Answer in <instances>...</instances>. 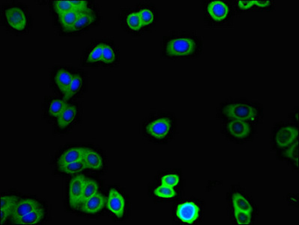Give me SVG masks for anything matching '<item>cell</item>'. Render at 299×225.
I'll list each match as a JSON object with an SVG mask.
<instances>
[{
  "mask_svg": "<svg viewBox=\"0 0 299 225\" xmlns=\"http://www.w3.org/2000/svg\"><path fill=\"white\" fill-rule=\"evenodd\" d=\"M42 207V205L37 200L33 199H22L19 200L14 207V210L11 213V220L13 221L17 220V218H21L24 215L36 210L38 208Z\"/></svg>",
  "mask_w": 299,
  "mask_h": 225,
  "instance_id": "7c38bea8",
  "label": "cell"
},
{
  "mask_svg": "<svg viewBox=\"0 0 299 225\" xmlns=\"http://www.w3.org/2000/svg\"><path fill=\"white\" fill-rule=\"evenodd\" d=\"M84 153L85 148L75 147L68 149L60 156L58 161V165L83 161Z\"/></svg>",
  "mask_w": 299,
  "mask_h": 225,
  "instance_id": "d6986e66",
  "label": "cell"
},
{
  "mask_svg": "<svg viewBox=\"0 0 299 225\" xmlns=\"http://www.w3.org/2000/svg\"><path fill=\"white\" fill-rule=\"evenodd\" d=\"M137 14L143 24V29L152 27L156 22L157 11L153 6L142 5L137 9Z\"/></svg>",
  "mask_w": 299,
  "mask_h": 225,
  "instance_id": "9a60e30c",
  "label": "cell"
},
{
  "mask_svg": "<svg viewBox=\"0 0 299 225\" xmlns=\"http://www.w3.org/2000/svg\"><path fill=\"white\" fill-rule=\"evenodd\" d=\"M233 217H234L235 222L237 224L248 225L252 224L253 213L233 210Z\"/></svg>",
  "mask_w": 299,
  "mask_h": 225,
  "instance_id": "83f0119b",
  "label": "cell"
},
{
  "mask_svg": "<svg viewBox=\"0 0 299 225\" xmlns=\"http://www.w3.org/2000/svg\"><path fill=\"white\" fill-rule=\"evenodd\" d=\"M54 9L59 16L74 9L72 1H57L54 3Z\"/></svg>",
  "mask_w": 299,
  "mask_h": 225,
  "instance_id": "1f68e13d",
  "label": "cell"
},
{
  "mask_svg": "<svg viewBox=\"0 0 299 225\" xmlns=\"http://www.w3.org/2000/svg\"><path fill=\"white\" fill-rule=\"evenodd\" d=\"M231 203L233 210H241V211L254 213V207L248 197L242 194L235 192L231 196Z\"/></svg>",
  "mask_w": 299,
  "mask_h": 225,
  "instance_id": "44dd1931",
  "label": "cell"
},
{
  "mask_svg": "<svg viewBox=\"0 0 299 225\" xmlns=\"http://www.w3.org/2000/svg\"><path fill=\"white\" fill-rule=\"evenodd\" d=\"M83 161L86 168L101 170L103 167V159L99 153L89 148H85Z\"/></svg>",
  "mask_w": 299,
  "mask_h": 225,
  "instance_id": "e0dca14e",
  "label": "cell"
},
{
  "mask_svg": "<svg viewBox=\"0 0 299 225\" xmlns=\"http://www.w3.org/2000/svg\"><path fill=\"white\" fill-rule=\"evenodd\" d=\"M67 105L68 104L65 102V101L61 100V99H53L49 104V114L54 118H58L65 110Z\"/></svg>",
  "mask_w": 299,
  "mask_h": 225,
  "instance_id": "4316f807",
  "label": "cell"
},
{
  "mask_svg": "<svg viewBox=\"0 0 299 225\" xmlns=\"http://www.w3.org/2000/svg\"><path fill=\"white\" fill-rule=\"evenodd\" d=\"M45 215V210L42 207L27 213V214L24 215L21 218H17V220L13 221V222L15 223V224L24 225L36 224L43 220Z\"/></svg>",
  "mask_w": 299,
  "mask_h": 225,
  "instance_id": "ffe728a7",
  "label": "cell"
},
{
  "mask_svg": "<svg viewBox=\"0 0 299 225\" xmlns=\"http://www.w3.org/2000/svg\"><path fill=\"white\" fill-rule=\"evenodd\" d=\"M264 108L262 104L247 99H227L217 109V117L220 120H238L256 125L262 122Z\"/></svg>",
  "mask_w": 299,
  "mask_h": 225,
  "instance_id": "7a4b0ae2",
  "label": "cell"
},
{
  "mask_svg": "<svg viewBox=\"0 0 299 225\" xmlns=\"http://www.w3.org/2000/svg\"><path fill=\"white\" fill-rule=\"evenodd\" d=\"M104 203H105L104 197L101 194L98 193L82 203L81 210L83 213L95 214L102 210Z\"/></svg>",
  "mask_w": 299,
  "mask_h": 225,
  "instance_id": "5bb4252c",
  "label": "cell"
},
{
  "mask_svg": "<svg viewBox=\"0 0 299 225\" xmlns=\"http://www.w3.org/2000/svg\"><path fill=\"white\" fill-rule=\"evenodd\" d=\"M125 24L129 30L132 31L134 33H138L140 31L143 30V27L141 21L137 14V10H130L127 13L125 16Z\"/></svg>",
  "mask_w": 299,
  "mask_h": 225,
  "instance_id": "d4e9b609",
  "label": "cell"
},
{
  "mask_svg": "<svg viewBox=\"0 0 299 225\" xmlns=\"http://www.w3.org/2000/svg\"><path fill=\"white\" fill-rule=\"evenodd\" d=\"M115 51L108 45H104L101 61L105 63H112L115 60Z\"/></svg>",
  "mask_w": 299,
  "mask_h": 225,
  "instance_id": "e575fe53",
  "label": "cell"
},
{
  "mask_svg": "<svg viewBox=\"0 0 299 225\" xmlns=\"http://www.w3.org/2000/svg\"><path fill=\"white\" fill-rule=\"evenodd\" d=\"M3 17L9 29L16 32L23 33L29 28L30 17L24 8L17 5L8 6L3 9Z\"/></svg>",
  "mask_w": 299,
  "mask_h": 225,
  "instance_id": "52a82bcc",
  "label": "cell"
},
{
  "mask_svg": "<svg viewBox=\"0 0 299 225\" xmlns=\"http://www.w3.org/2000/svg\"><path fill=\"white\" fill-rule=\"evenodd\" d=\"M99 193V185L96 181L93 179H86L83 189V197H82L81 204L90 197Z\"/></svg>",
  "mask_w": 299,
  "mask_h": 225,
  "instance_id": "484cf974",
  "label": "cell"
},
{
  "mask_svg": "<svg viewBox=\"0 0 299 225\" xmlns=\"http://www.w3.org/2000/svg\"><path fill=\"white\" fill-rule=\"evenodd\" d=\"M201 11L205 26L211 29L232 27L236 16L234 2L225 0H204Z\"/></svg>",
  "mask_w": 299,
  "mask_h": 225,
  "instance_id": "3957f363",
  "label": "cell"
},
{
  "mask_svg": "<svg viewBox=\"0 0 299 225\" xmlns=\"http://www.w3.org/2000/svg\"><path fill=\"white\" fill-rule=\"evenodd\" d=\"M200 210L197 203L193 201L183 202L176 209V215L182 222L192 224L198 219Z\"/></svg>",
  "mask_w": 299,
  "mask_h": 225,
  "instance_id": "9c48e42d",
  "label": "cell"
},
{
  "mask_svg": "<svg viewBox=\"0 0 299 225\" xmlns=\"http://www.w3.org/2000/svg\"><path fill=\"white\" fill-rule=\"evenodd\" d=\"M95 19H96V15L90 9H89L83 11L80 14L79 17L77 20L71 32H78V31L86 28V27L90 25L91 23L94 22Z\"/></svg>",
  "mask_w": 299,
  "mask_h": 225,
  "instance_id": "cb8c5ba5",
  "label": "cell"
},
{
  "mask_svg": "<svg viewBox=\"0 0 299 225\" xmlns=\"http://www.w3.org/2000/svg\"><path fill=\"white\" fill-rule=\"evenodd\" d=\"M107 208L114 216L118 218L123 217L125 212V200L117 189H112L109 191Z\"/></svg>",
  "mask_w": 299,
  "mask_h": 225,
  "instance_id": "8fae6325",
  "label": "cell"
},
{
  "mask_svg": "<svg viewBox=\"0 0 299 225\" xmlns=\"http://www.w3.org/2000/svg\"><path fill=\"white\" fill-rule=\"evenodd\" d=\"M18 197L14 195H3L1 197V224H5L6 220L11 216Z\"/></svg>",
  "mask_w": 299,
  "mask_h": 225,
  "instance_id": "2e32d148",
  "label": "cell"
},
{
  "mask_svg": "<svg viewBox=\"0 0 299 225\" xmlns=\"http://www.w3.org/2000/svg\"><path fill=\"white\" fill-rule=\"evenodd\" d=\"M277 158L287 161L294 170H298V140L288 147L277 151Z\"/></svg>",
  "mask_w": 299,
  "mask_h": 225,
  "instance_id": "4fadbf2b",
  "label": "cell"
},
{
  "mask_svg": "<svg viewBox=\"0 0 299 225\" xmlns=\"http://www.w3.org/2000/svg\"><path fill=\"white\" fill-rule=\"evenodd\" d=\"M221 134L227 141L236 144H245L254 141L256 125L242 120H221Z\"/></svg>",
  "mask_w": 299,
  "mask_h": 225,
  "instance_id": "5b68a950",
  "label": "cell"
},
{
  "mask_svg": "<svg viewBox=\"0 0 299 225\" xmlns=\"http://www.w3.org/2000/svg\"><path fill=\"white\" fill-rule=\"evenodd\" d=\"M77 114H78L77 107L72 104H68L61 115L57 118L59 127L65 128L72 125L76 120Z\"/></svg>",
  "mask_w": 299,
  "mask_h": 225,
  "instance_id": "ac0fdd59",
  "label": "cell"
},
{
  "mask_svg": "<svg viewBox=\"0 0 299 225\" xmlns=\"http://www.w3.org/2000/svg\"><path fill=\"white\" fill-rule=\"evenodd\" d=\"M155 195L161 198L171 199L176 196L175 188L161 185L157 187L154 191Z\"/></svg>",
  "mask_w": 299,
  "mask_h": 225,
  "instance_id": "4dcf8cb0",
  "label": "cell"
},
{
  "mask_svg": "<svg viewBox=\"0 0 299 225\" xmlns=\"http://www.w3.org/2000/svg\"><path fill=\"white\" fill-rule=\"evenodd\" d=\"M290 122L295 124V125L298 126L299 123V110L298 107H295L293 109L290 115Z\"/></svg>",
  "mask_w": 299,
  "mask_h": 225,
  "instance_id": "d590c367",
  "label": "cell"
},
{
  "mask_svg": "<svg viewBox=\"0 0 299 225\" xmlns=\"http://www.w3.org/2000/svg\"><path fill=\"white\" fill-rule=\"evenodd\" d=\"M234 2L236 16L250 11H259V12H269L275 9V3L272 1H240Z\"/></svg>",
  "mask_w": 299,
  "mask_h": 225,
  "instance_id": "ba28073f",
  "label": "cell"
},
{
  "mask_svg": "<svg viewBox=\"0 0 299 225\" xmlns=\"http://www.w3.org/2000/svg\"><path fill=\"white\" fill-rule=\"evenodd\" d=\"M86 179L83 175H78L71 179L69 185V202L71 207L78 209L81 204L83 189Z\"/></svg>",
  "mask_w": 299,
  "mask_h": 225,
  "instance_id": "30bf717a",
  "label": "cell"
},
{
  "mask_svg": "<svg viewBox=\"0 0 299 225\" xmlns=\"http://www.w3.org/2000/svg\"><path fill=\"white\" fill-rule=\"evenodd\" d=\"M176 130V119L169 114L156 116L150 119L144 125L146 136L158 143L170 141L174 136Z\"/></svg>",
  "mask_w": 299,
  "mask_h": 225,
  "instance_id": "277c9868",
  "label": "cell"
},
{
  "mask_svg": "<svg viewBox=\"0 0 299 225\" xmlns=\"http://www.w3.org/2000/svg\"><path fill=\"white\" fill-rule=\"evenodd\" d=\"M86 169L84 163L83 161H77V162L70 163V164H63L59 166V170L65 174H73L76 173L81 172Z\"/></svg>",
  "mask_w": 299,
  "mask_h": 225,
  "instance_id": "f1b7e54d",
  "label": "cell"
},
{
  "mask_svg": "<svg viewBox=\"0 0 299 225\" xmlns=\"http://www.w3.org/2000/svg\"><path fill=\"white\" fill-rule=\"evenodd\" d=\"M73 75L66 69H60L57 71L55 77V84L58 86L59 89L62 93L65 96L68 92V89L71 86Z\"/></svg>",
  "mask_w": 299,
  "mask_h": 225,
  "instance_id": "7402d4cb",
  "label": "cell"
},
{
  "mask_svg": "<svg viewBox=\"0 0 299 225\" xmlns=\"http://www.w3.org/2000/svg\"><path fill=\"white\" fill-rule=\"evenodd\" d=\"M103 48H104V45H96L90 50L89 57H88V60L90 63H97V62L101 61L102 58Z\"/></svg>",
  "mask_w": 299,
  "mask_h": 225,
  "instance_id": "836d02e7",
  "label": "cell"
},
{
  "mask_svg": "<svg viewBox=\"0 0 299 225\" xmlns=\"http://www.w3.org/2000/svg\"><path fill=\"white\" fill-rule=\"evenodd\" d=\"M82 85H83V80H82L81 77L78 74L73 75L71 86L68 89V92L65 96V100H68L70 98L78 94L81 89Z\"/></svg>",
  "mask_w": 299,
  "mask_h": 225,
  "instance_id": "f546056e",
  "label": "cell"
},
{
  "mask_svg": "<svg viewBox=\"0 0 299 225\" xmlns=\"http://www.w3.org/2000/svg\"><path fill=\"white\" fill-rule=\"evenodd\" d=\"M298 140V126L290 122H278L273 125L271 143L276 151L285 149Z\"/></svg>",
  "mask_w": 299,
  "mask_h": 225,
  "instance_id": "8992f818",
  "label": "cell"
},
{
  "mask_svg": "<svg viewBox=\"0 0 299 225\" xmlns=\"http://www.w3.org/2000/svg\"><path fill=\"white\" fill-rule=\"evenodd\" d=\"M80 14H81V12L78 11V10L73 9L68 11V12L59 16L60 17V25H61L63 30L66 31V32H71L75 23H76L77 20L79 17Z\"/></svg>",
  "mask_w": 299,
  "mask_h": 225,
  "instance_id": "603a6c76",
  "label": "cell"
},
{
  "mask_svg": "<svg viewBox=\"0 0 299 225\" xmlns=\"http://www.w3.org/2000/svg\"><path fill=\"white\" fill-rule=\"evenodd\" d=\"M180 182V177L176 174H168L163 176L161 179V185L172 188L178 186Z\"/></svg>",
  "mask_w": 299,
  "mask_h": 225,
  "instance_id": "d6a6232c",
  "label": "cell"
},
{
  "mask_svg": "<svg viewBox=\"0 0 299 225\" xmlns=\"http://www.w3.org/2000/svg\"><path fill=\"white\" fill-rule=\"evenodd\" d=\"M203 47V39L197 31H173L163 39L162 53L171 60H196Z\"/></svg>",
  "mask_w": 299,
  "mask_h": 225,
  "instance_id": "6da1fadb",
  "label": "cell"
}]
</instances>
